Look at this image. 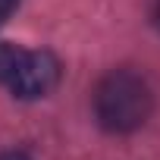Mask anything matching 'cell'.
<instances>
[{"label":"cell","instance_id":"obj_1","mask_svg":"<svg viewBox=\"0 0 160 160\" xmlns=\"http://www.w3.org/2000/svg\"><path fill=\"white\" fill-rule=\"evenodd\" d=\"M151 110H154L151 85L132 69L107 72L94 88V113L107 132H116V135L135 132L148 122Z\"/></svg>","mask_w":160,"mask_h":160},{"label":"cell","instance_id":"obj_4","mask_svg":"<svg viewBox=\"0 0 160 160\" xmlns=\"http://www.w3.org/2000/svg\"><path fill=\"white\" fill-rule=\"evenodd\" d=\"M22 3V0H0V25H3L10 16H13V10Z\"/></svg>","mask_w":160,"mask_h":160},{"label":"cell","instance_id":"obj_6","mask_svg":"<svg viewBox=\"0 0 160 160\" xmlns=\"http://www.w3.org/2000/svg\"><path fill=\"white\" fill-rule=\"evenodd\" d=\"M157 25H160V0H157Z\"/></svg>","mask_w":160,"mask_h":160},{"label":"cell","instance_id":"obj_3","mask_svg":"<svg viewBox=\"0 0 160 160\" xmlns=\"http://www.w3.org/2000/svg\"><path fill=\"white\" fill-rule=\"evenodd\" d=\"M22 57H25V50H19L13 44H0V82H13Z\"/></svg>","mask_w":160,"mask_h":160},{"label":"cell","instance_id":"obj_2","mask_svg":"<svg viewBox=\"0 0 160 160\" xmlns=\"http://www.w3.org/2000/svg\"><path fill=\"white\" fill-rule=\"evenodd\" d=\"M60 82V60L50 50H25L16 75H13V94L22 101H38L47 98Z\"/></svg>","mask_w":160,"mask_h":160},{"label":"cell","instance_id":"obj_5","mask_svg":"<svg viewBox=\"0 0 160 160\" xmlns=\"http://www.w3.org/2000/svg\"><path fill=\"white\" fill-rule=\"evenodd\" d=\"M0 160H32V157L22 151H7V154H0Z\"/></svg>","mask_w":160,"mask_h":160}]
</instances>
